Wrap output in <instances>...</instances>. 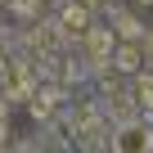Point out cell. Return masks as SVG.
Returning a JSON list of instances; mask_svg holds the SVG:
<instances>
[{"instance_id":"5","label":"cell","mask_w":153,"mask_h":153,"mask_svg":"<svg viewBox=\"0 0 153 153\" xmlns=\"http://www.w3.org/2000/svg\"><path fill=\"white\" fill-rule=\"evenodd\" d=\"M135 99L144 108H153V76H140V81H135Z\"/></svg>"},{"instance_id":"6","label":"cell","mask_w":153,"mask_h":153,"mask_svg":"<svg viewBox=\"0 0 153 153\" xmlns=\"http://www.w3.org/2000/svg\"><path fill=\"white\" fill-rule=\"evenodd\" d=\"M140 45H144V54L153 59V32H144V41H140Z\"/></svg>"},{"instance_id":"1","label":"cell","mask_w":153,"mask_h":153,"mask_svg":"<svg viewBox=\"0 0 153 153\" xmlns=\"http://www.w3.org/2000/svg\"><path fill=\"white\" fill-rule=\"evenodd\" d=\"M113 153H153V126L149 122H122L117 131H113V144H108Z\"/></svg>"},{"instance_id":"3","label":"cell","mask_w":153,"mask_h":153,"mask_svg":"<svg viewBox=\"0 0 153 153\" xmlns=\"http://www.w3.org/2000/svg\"><path fill=\"white\" fill-rule=\"evenodd\" d=\"M86 50H90V59H113V32L108 27H90L86 32Z\"/></svg>"},{"instance_id":"2","label":"cell","mask_w":153,"mask_h":153,"mask_svg":"<svg viewBox=\"0 0 153 153\" xmlns=\"http://www.w3.org/2000/svg\"><path fill=\"white\" fill-rule=\"evenodd\" d=\"M95 23H90V9L81 5V0H68V5L59 9V32H68V36H86Z\"/></svg>"},{"instance_id":"7","label":"cell","mask_w":153,"mask_h":153,"mask_svg":"<svg viewBox=\"0 0 153 153\" xmlns=\"http://www.w3.org/2000/svg\"><path fill=\"white\" fill-rule=\"evenodd\" d=\"M144 5H149V0H144Z\"/></svg>"},{"instance_id":"4","label":"cell","mask_w":153,"mask_h":153,"mask_svg":"<svg viewBox=\"0 0 153 153\" xmlns=\"http://www.w3.org/2000/svg\"><path fill=\"white\" fill-rule=\"evenodd\" d=\"M144 59H149V54H144V45H131V41H126V45H117V50H113V63H117V68H122V72H135V68H140V63H144Z\"/></svg>"}]
</instances>
